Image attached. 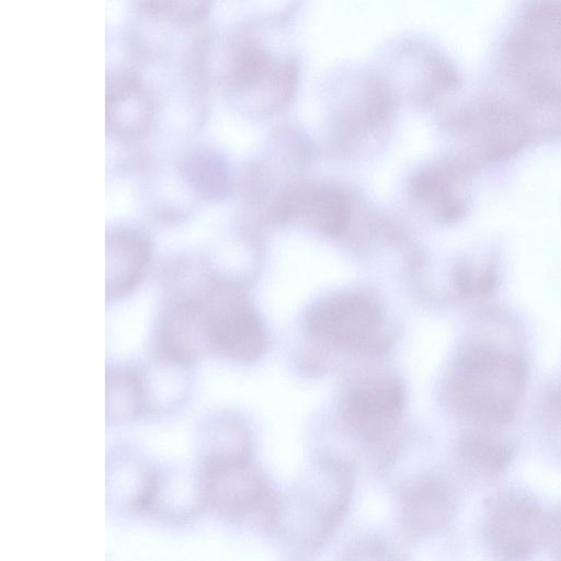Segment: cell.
Segmentation results:
<instances>
[{
  "instance_id": "6da1fadb",
  "label": "cell",
  "mask_w": 561,
  "mask_h": 561,
  "mask_svg": "<svg viewBox=\"0 0 561 561\" xmlns=\"http://www.w3.org/2000/svg\"><path fill=\"white\" fill-rule=\"evenodd\" d=\"M526 375L525 360L517 351L488 340L478 342L456 364L453 399L480 425L497 427L514 419Z\"/></svg>"
},
{
  "instance_id": "7a4b0ae2",
  "label": "cell",
  "mask_w": 561,
  "mask_h": 561,
  "mask_svg": "<svg viewBox=\"0 0 561 561\" xmlns=\"http://www.w3.org/2000/svg\"><path fill=\"white\" fill-rule=\"evenodd\" d=\"M454 131L460 142L456 158L471 171L506 160L533 141L523 112L503 96L470 102L456 115Z\"/></svg>"
},
{
  "instance_id": "3957f363",
  "label": "cell",
  "mask_w": 561,
  "mask_h": 561,
  "mask_svg": "<svg viewBox=\"0 0 561 561\" xmlns=\"http://www.w3.org/2000/svg\"><path fill=\"white\" fill-rule=\"evenodd\" d=\"M500 66L511 82L561 72V2L528 4L505 36Z\"/></svg>"
},
{
  "instance_id": "277c9868",
  "label": "cell",
  "mask_w": 561,
  "mask_h": 561,
  "mask_svg": "<svg viewBox=\"0 0 561 561\" xmlns=\"http://www.w3.org/2000/svg\"><path fill=\"white\" fill-rule=\"evenodd\" d=\"M350 480L341 470L331 469L311 484L295 486L287 497L278 499L274 527L294 542L317 547L340 524L348 507Z\"/></svg>"
},
{
  "instance_id": "5b68a950",
  "label": "cell",
  "mask_w": 561,
  "mask_h": 561,
  "mask_svg": "<svg viewBox=\"0 0 561 561\" xmlns=\"http://www.w3.org/2000/svg\"><path fill=\"white\" fill-rule=\"evenodd\" d=\"M202 307L209 351L244 363L263 353L264 330L236 285L214 279L203 295Z\"/></svg>"
},
{
  "instance_id": "8992f818",
  "label": "cell",
  "mask_w": 561,
  "mask_h": 561,
  "mask_svg": "<svg viewBox=\"0 0 561 561\" xmlns=\"http://www.w3.org/2000/svg\"><path fill=\"white\" fill-rule=\"evenodd\" d=\"M549 518L525 495L504 493L489 508V542L506 560L524 559L547 539Z\"/></svg>"
},
{
  "instance_id": "52a82bcc",
  "label": "cell",
  "mask_w": 561,
  "mask_h": 561,
  "mask_svg": "<svg viewBox=\"0 0 561 561\" xmlns=\"http://www.w3.org/2000/svg\"><path fill=\"white\" fill-rule=\"evenodd\" d=\"M378 307L357 295H339L318 306L309 313L310 330L333 344L358 345L368 340L380 324Z\"/></svg>"
},
{
  "instance_id": "ba28073f",
  "label": "cell",
  "mask_w": 561,
  "mask_h": 561,
  "mask_svg": "<svg viewBox=\"0 0 561 561\" xmlns=\"http://www.w3.org/2000/svg\"><path fill=\"white\" fill-rule=\"evenodd\" d=\"M151 260V245L142 232L114 228L105 237V294L118 299L141 282Z\"/></svg>"
},
{
  "instance_id": "9c48e42d",
  "label": "cell",
  "mask_w": 561,
  "mask_h": 561,
  "mask_svg": "<svg viewBox=\"0 0 561 561\" xmlns=\"http://www.w3.org/2000/svg\"><path fill=\"white\" fill-rule=\"evenodd\" d=\"M154 103L148 90L133 73L106 77L105 124L108 131L121 138L144 134L153 121Z\"/></svg>"
},
{
  "instance_id": "30bf717a",
  "label": "cell",
  "mask_w": 561,
  "mask_h": 561,
  "mask_svg": "<svg viewBox=\"0 0 561 561\" xmlns=\"http://www.w3.org/2000/svg\"><path fill=\"white\" fill-rule=\"evenodd\" d=\"M415 192L444 222L463 216L471 201V170L457 158L435 165L415 179Z\"/></svg>"
},
{
  "instance_id": "8fae6325",
  "label": "cell",
  "mask_w": 561,
  "mask_h": 561,
  "mask_svg": "<svg viewBox=\"0 0 561 561\" xmlns=\"http://www.w3.org/2000/svg\"><path fill=\"white\" fill-rule=\"evenodd\" d=\"M403 405V392L390 378L371 379L353 390L346 404L348 422L370 436L386 432Z\"/></svg>"
},
{
  "instance_id": "7c38bea8",
  "label": "cell",
  "mask_w": 561,
  "mask_h": 561,
  "mask_svg": "<svg viewBox=\"0 0 561 561\" xmlns=\"http://www.w3.org/2000/svg\"><path fill=\"white\" fill-rule=\"evenodd\" d=\"M455 497L443 481L426 478L408 486L402 495V519L414 535H428L440 529L454 516Z\"/></svg>"
},
{
  "instance_id": "4fadbf2b",
  "label": "cell",
  "mask_w": 561,
  "mask_h": 561,
  "mask_svg": "<svg viewBox=\"0 0 561 561\" xmlns=\"http://www.w3.org/2000/svg\"><path fill=\"white\" fill-rule=\"evenodd\" d=\"M188 364L153 353L138 369L145 411L163 414L181 407L188 393Z\"/></svg>"
},
{
  "instance_id": "5bb4252c",
  "label": "cell",
  "mask_w": 561,
  "mask_h": 561,
  "mask_svg": "<svg viewBox=\"0 0 561 561\" xmlns=\"http://www.w3.org/2000/svg\"><path fill=\"white\" fill-rule=\"evenodd\" d=\"M145 410L138 369L115 367L106 373V421L122 422Z\"/></svg>"
},
{
  "instance_id": "9a60e30c",
  "label": "cell",
  "mask_w": 561,
  "mask_h": 561,
  "mask_svg": "<svg viewBox=\"0 0 561 561\" xmlns=\"http://www.w3.org/2000/svg\"><path fill=\"white\" fill-rule=\"evenodd\" d=\"M182 175L203 196H217L230 183L225 162L207 149L187 152L180 164Z\"/></svg>"
},
{
  "instance_id": "2e32d148",
  "label": "cell",
  "mask_w": 561,
  "mask_h": 561,
  "mask_svg": "<svg viewBox=\"0 0 561 561\" xmlns=\"http://www.w3.org/2000/svg\"><path fill=\"white\" fill-rule=\"evenodd\" d=\"M493 428L484 426L470 435L463 446L469 462L488 476L500 472L508 463L513 453L512 444Z\"/></svg>"
},
{
  "instance_id": "e0dca14e",
  "label": "cell",
  "mask_w": 561,
  "mask_h": 561,
  "mask_svg": "<svg viewBox=\"0 0 561 561\" xmlns=\"http://www.w3.org/2000/svg\"><path fill=\"white\" fill-rule=\"evenodd\" d=\"M302 205L321 230L335 234L341 232L348 218V208L343 194L332 188H321L306 196Z\"/></svg>"
},
{
  "instance_id": "ac0fdd59",
  "label": "cell",
  "mask_w": 561,
  "mask_h": 561,
  "mask_svg": "<svg viewBox=\"0 0 561 561\" xmlns=\"http://www.w3.org/2000/svg\"><path fill=\"white\" fill-rule=\"evenodd\" d=\"M542 416L548 439L561 454V388L550 391L546 398Z\"/></svg>"
},
{
  "instance_id": "d6986e66",
  "label": "cell",
  "mask_w": 561,
  "mask_h": 561,
  "mask_svg": "<svg viewBox=\"0 0 561 561\" xmlns=\"http://www.w3.org/2000/svg\"><path fill=\"white\" fill-rule=\"evenodd\" d=\"M343 561H401L398 556L379 539H365L355 543Z\"/></svg>"
},
{
  "instance_id": "ffe728a7",
  "label": "cell",
  "mask_w": 561,
  "mask_h": 561,
  "mask_svg": "<svg viewBox=\"0 0 561 561\" xmlns=\"http://www.w3.org/2000/svg\"><path fill=\"white\" fill-rule=\"evenodd\" d=\"M547 540L551 542L556 560L561 561V514L549 518Z\"/></svg>"
}]
</instances>
